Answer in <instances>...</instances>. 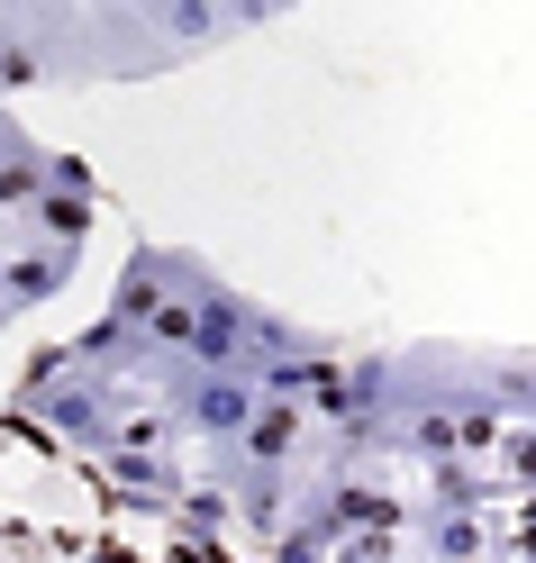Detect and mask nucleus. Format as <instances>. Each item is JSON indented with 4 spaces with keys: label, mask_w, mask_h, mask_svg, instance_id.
I'll list each match as a JSON object with an SVG mask.
<instances>
[{
    "label": "nucleus",
    "mask_w": 536,
    "mask_h": 563,
    "mask_svg": "<svg viewBox=\"0 0 536 563\" xmlns=\"http://www.w3.org/2000/svg\"><path fill=\"white\" fill-rule=\"evenodd\" d=\"M173 518H183V527H200V537H219L237 509H228V490H219V482H192L183 500H173Z\"/></svg>",
    "instance_id": "obj_8"
},
{
    "label": "nucleus",
    "mask_w": 536,
    "mask_h": 563,
    "mask_svg": "<svg viewBox=\"0 0 536 563\" xmlns=\"http://www.w3.org/2000/svg\"><path fill=\"white\" fill-rule=\"evenodd\" d=\"M309 445H318V418L300 400H255V418H245L237 445H219V454H237V464H255V473H300Z\"/></svg>",
    "instance_id": "obj_4"
},
{
    "label": "nucleus",
    "mask_w": 536,
    "mask_h": 563,
    "mask_svg": "<svg viewBox=\"0 0 536 563\" xmlns=\"http://www.w3.org/2000/svg\"><path fill=\"white\" fill-rule=\"evenodd\" d=\"M19 409H28V418H46L55 437H74V445H91V454H110L119 428H128V382L74 364V345H37V355H28V373H19Z\"/></svg>",
    "instance_id": "obj_1"
},
{
    "label": "nucleus",
    "mask_w": 536,
    "mask_h": 563,
    "mask_svg": "<svg viewBox=\"0 0 536 563\" xmlns=\"http://www.w3.org/2000/svg\"><path fill=\"white\" fill-rule=\"evenodd\" d=\"M491 464H500V482H510V490H536V428H510Z\"/></svg>",
    "instance_id": "obj_9"
},
{
    "label": "nucleus",
    "mask_w": 536,
    "mask_h": 563,
    "mask_svg": "<svg viewBox=\"0 0 536 563\" xmlns=\"http://www.w3.org/2000/svg\"><path fill=\"white\" fill-rule=\"evenodd\" d=\"M155 400L173 418V437H209V445H237V428L255 418V382L245 373H200V364H173V373H146Z\"/></svg>",
    "instance_id": "obj_2"
},
{
    "label": "nucleus",
    "mask_w": 536,
    "mask_h": 563,
    "mask_svg": "<svg viewBox=\"0 0 536 563\" xmlns=\"http://www.w3.org/2000/svg\"><path fill=\"white\" fill-rule=\"evenodd\" d=\"M19 146H37V136H28V128H19V119H10V110H0V164H10V155H19Z\"/></svg>",
    "instance_id": "obj_11"
},
{
    "label": "nucleus",
    "mask_w": 536,
    "mask_h": 563,
    "mask_svg": "<svg viewBox=\"0 0 536 563\" xmlns=\"http://www.w3.org/2000/svg\"><path fill=\"white\" fill-rule=\"evenodd\" d=\"M100 464H110V482L136 490V500H183V490H192V473H183L173 445H110Z\"/></svg>",
    "instance_id": "obj_6"
},
{
    "label": "nucleus",
    "mask_w": 536,
    "mask_h": 563,
    "mask_svg": "<svg viewBox=\"0 0 536 563\" xmlns=\"http://www.w3.org/2000/svg\"><path fill=\"white\" fill-rule=\"evenodd\" d=\"M282 0H245V10H219V0H155V10H136V27H155V55H192V46H228L237 27L273 19Z\"/></svg>",
    "instance_id": "obj_3"
},
{
    "label": "nucleus",
    "mask_w": 536,
    "mask_h": 563,
    "mask_svg": "<svg viewBox=\"0 0 536 563\" xmlns=\"http://www.w3.org/2000/svg\"><path fill=\"white\" fill-rule=\"evenodd\" d=\"M518 518H527V527H536V490H527V509H518Z\"/></svg>",
    "instance_id": "obj_12"
},
{
    "label": "nucleus",
    "mask_w": 536,
    "mask_h": 563,
    "mask_svg": "<svg viewBox=\"0 0 536 563\" xmlns=\"http://www.w3.org/2000/svg\"><path fill=\"white\" fill-rule=\"evenodd\" d=\"M0 264H10V236H0Z\"/></svg>",
    "instance_id": "obj_13"
},
{
    "label": "nucleus",
    "mask_w": 536,
    "mask_h": 563,
    "mask_svg": "<svg viewBox=\"0 0 536 563\" xmlns=\"http://www.w3.org/2000/svg\"><path fill=\"white\" fill-rule=\"evenodd\" d=\"M74 255H83V245H37V236H19L10 264H0V309H10V319H19V309H46L64 282H74Z\"/></svg>",
    "instance_id": "obj_5"
},
{
    "label": "nucleus",
    "mask_w": 536,
    "mask_h": 563,
    "mask_svg": "<svg viewBox=\"0 0 536 563\" xmlns=\"http://www.w3.org/2000/svg\"><path fill=\"white\" fill-rule=\"evenodd\" d=\"M473 400H491L510 428H536V355H473Z\"/></svg>",
    "instance_id": "obj_7"
},
{
    "label": "nucleus",
    "mask_w": 536,
    "mask_h": 563,
    "mask_svg": "<svg viewBox=\"0 0 536 563\" xmlns=\"http://www.w3.org/2000/svg\"><path fill=\"white\" fill-rule=\"evenodd\" d=\"M328 563H401V537H346Z\"/></svg>",
    "instance_id": "obj_10"
}]
</instances>
